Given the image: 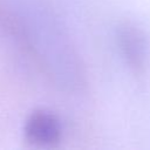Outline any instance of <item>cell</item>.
<instances>
[{
	"mask_svg": "<svg viewBox=\"0 0 150 150\" xmlns=\"http://www.w3.org/2000/svg\"><path fill=\"white\" fill-rule=\"evenodd\" d=\"M25 139L36 148H55L62 137L59 117L47 110H34L26 120L23 127Z\"/></svg>",
	"mask_w": 150,
	"mask_h": 150,
	"instance_id": "1",
	"label": "cell"
},
{
	"mask_svg": "<svg viewBox=\"0 0 150 150\" xmlns=\"http://www.w3.org/2000/svg\"><path fill=\"white\" fill-rule=\"evenodd\" d=\"M118 45L128 66L135 74H143L148 63V41L142 29L124 23L118 28Z\"/></svg>",
	"mask_w": 150,
	"mask_h": 150,
	"instance_id": "2",
	"label": "cell"
}]
</instances>
